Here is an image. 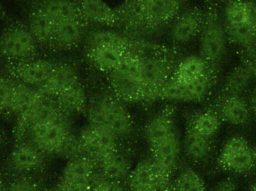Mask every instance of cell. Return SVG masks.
<instances>
[{"instance_id": "obj_45", "label": "cell", "mask_w": 256, "mask_h": 191, "mask_svg": "<svg viewBox=\"0 0 256 191\" xmlns=\"http://www.w3.org/2000/svg\"><path fill=\"white\" fill-rule=\"evenodd\" d=\"M251 66H252V72H254V76L256 78V62L252 63V64H251Z\"/></svg>"}, {"instance_id": "obj_27", "label": "cell", "mask_w": 256, "mask_h": 191, "mask_svg": "<svg viewBox=\"0 0 256 191\" xmlns=\"http://www.w3.org/2000/svg\"><path fill=\"white\" fill-rule=\"evenodd\" d=\"M55 27V22L37 6L30 14L27 28L39 46L49 48Z\"/></svg>"}, {"instance_id": "obj_5", "label": "cell", "mask_w": 256, "mask_h": 191, "mask_svg": "<svg viewBox=\"0 0 256 191\" xmlns=\"http://www.w3.org/2000/svg\"><path fill=\"white\" fill-rule=\"evenodd\" d=\"M70 115L54 98L40 99L36 104L18 116L14 134L16 142L24 141L30 130L36 124L45 122L60 120Z\"/></svg>"}, {"instance_id": "obj_39", "label": "cell", "mask_w": 256, "mask_h": 191, "mask_svg": "<svg viewBox=\"0 0 256 191\" xmlns=\"http://www.w3.org/2000/svg\"><path fill=\"white\" fill-rule=\"evenodd\" d=\"M4 191H44L40 184L28 178L22 176L12 182Z\"/></svg>"}, {"instance_id": "obj_17", "label": "cell", "mask_w": 256, "mask_h": 191, "mask_svg": "<svg viewBox=\"0 0 256 191\" xmlns=\"http://www.w3.org/2000/svg\"><path fill=\"white\" fill-rule=\"evenodd\" d=\"M79 82V74L73 64L66 62H57L44 85L39 88L44 96L56 98Z\"/></svg>"}, {"instance_id": "obj_8", "label": "cell", "mask_w": 256, "mask_h": 191, "mask_svg": "<svg viewBox=\"0 0 256 191\" xmlns=\"http://www.w3.org/2000/svg\"><path fill=\"white\" fill-rule=\"evenodd\" d=\"M68 116L34 126L28 135L31 138L32 142L44 153L58 154L66 138L70 134Z\"/></svg>"}, {"instance_id": "obj_29", "label": "cell", "mask_w": 256, "mask_h": 191, "mask_svg": "<svg viewBox=\"0 0 256 191\" xmlns=\"http://www.w3.org/2000/svg\"><path fill=\"white\" fill-rule=\"evenodd\" d=\"M97 164L100 175L108 180L122 182L130 172L129 160L118 150L98 162Z\"/></svg>"}, {"instance_id": "obj_44", "label": "cell", "mask_w": 256, "mask_h": 191, "mask_svg": "<svg viewBox=\"0 0 256 191\" xmlns=\"http://www.w3.org/2000/svg\"><path fill=\"white\" fill-rule=\"evenodd\" d=\"M248 191H256V182L254 184H251Z\"/></svg>"}, {"instance_id": "obj_9", "label": "cell", "mask_w": 256, "mask_h": 191, "mask_svg": "<svg viewBox=\"0 0 256 191\" xmlns=\"http://www.w3.org/2000/svg\"><path fill=\"white\" fill-rule=\"evenodd\" d=\"M214 80V70L190 84H179L172 79L164 86L158 99L170 102H197L203 100L212 90Z\"/></svg>"}, {"instance_id": "obj_3", "label": "cell", "mask_w": 256, "mask_h": 191, "mask_svg": "<svg viewBox=\"0 0 256 191\" xmlns=\"http://www.w3.org/2000/svg\"><path fill=\"white\" fill-rule=\"evenodd\" d=\"M204 20L200 32V56L214 68L226 51V34L214 0H206Z\"/></svg>"}, {"instance_id": "obj_2", "label": "cell", "mask_w": 256, "mask_h": 191, "mask_svg": "<svg viewBox=\"0 0 256 191\" xmlns=\"http://www.w3.org/2000/svg\"><path fill=\"white\" fill-rule=\"evenodd\" d=\"M115 94H103L88 106L90 124L98 126L118 136L130 133L132 120L127 108Z\"/></svg>"}, {"instance_id": "obj_32", "label": "cell", "mask_w": 256, "mask_h": 191, "mask_svg": "<svg viewBox=\"0 0 256 191\" xmlns=\"http://www.w3.org/2000/svg\"><path fill=\"white\" fill-rule=\"evenodd\" d=\"M184 148L186 154L192 160H204L212 151L210 138L202 136L190 128L186 132L184 139Z\"/></svg>"}, {"instance_id": "obj_30", "label": "cell", "mask_w": 256, "mask_h": 191, "mask_svg": "<svg viewBox=\"0 0 256 191\" xmlns=\"http://www.w3.org/2000/svg\"><path fill=\"white\" fill-rule=\"evenodd\" d=\"M55 99L69 114H84L88 110L86 92L80 82L63 92Z\"/></svg>"}, {"instance_id": "obj_20", "label": "cell", "mask_w": 256, "mask_h": 191, "mask_svg": "<svg viewBox=\"0 0 256 191\" xmlns=\"http://www.w3.org/2000/svg\"><path fill=\"white\" fill-rule=\"evenodd\" d=\"M82 18L87 24L117 27L118 16L115 8L104 0H76Z\"/></svg>"}, {"instance_id": "obj_40", "label": "cell", "mask_w": 256, "mask_h": 191, "mask_svg": "<svg viewBox=\"0 0 256 191\" xmlns=\"http://www.w3.org/2000/svg\"><path fill=\"white\" fill-rule=\"evenodd\" d=\"M52 191H92V182H64L60 181L56 187Z\"/></svg>"}, {"instance_id": "obj_11", "label": "cell", "mask_w": 256, "mask_h": 191, "mask_svg": "<svg viewBox=\"0 0 256 191\" xmlns=\"http://www.w3.org/2000/svg\"><path fill=\"white\" fill-rule=\"evenodd\" d=\"M204 20V10L196 6L182 8L172 21L170 38L174 44H185L200 36Z\"/></svg>"}, {"instance_id": "obj_7", "label": "cell", "mask_w": 256, "mask_h": 191, "mask_svg": "<svg viewBox=\"0 0 256 191\" xmlns=\"http://www.w3.org/2000/svg\"><path fill=\"white\" fill-rule=\"evenodd\" d=\"M116 9L122 33L134 40L147 42L153 30L149 25L140 0H124Z\"/></svg>"}, {"instance_id": "obj_14", "label": "cell", "mask_w": 256, "mask_h": 191, "mask_svg": "<svg viewBox=\"0 0 256 191\" xmlns=\"http://www.w3.org/2000/svg\"><path fill=\"white\" fill-rule=\"evenodd\" d=\"M186 0H140L142 7L154 33L168 26L183 8Z\"/></svg>"}, {"instance_id": "obj_12", "label": "cell", "mask_w": 256, "mask_h": 191, "mask_svg": "<svg viewBox=\"0 0 256 191\" xmlns=\"http://www.w3.org/2000/svg\"><path fill=\"white\" fill-rule=\"evenodd\" d=\"M168 178L152 159L136 165L128 180L131 191H158L168 184Z\"/></svg>"}, {"instance_id": "obj_16", "label": "cell", "mask_w": 256, "mask_h": 191, "mask_svg": "<svg viewBox=\"0 0 256 191\" xmlns=\"http://www.w3.org/2000/svg\"><path fill=\"white\" fill-rule=\"evenodd\" d=\"M85 20H73L56 24L49 48L60 52H67L78 48L86 36Z\"/></svg>"}, {"instance_id": "obj_34", "label": "cell", "mask_w": 256, "mask_h": 191, "mask_svg": "<svg viewBox=\"0 0 256 191\" xmlns=\"http://www.w3.org/2000/svg\"><path fill=\"white\" fill-rule=\"evenodd\" d=\"M220 126V122L218 114L212 111H204L194 118L191 128L202 136L212 138L218 133Z\"/></svg>"}, {"instance_id": "obj_28", "label": "cell", "mask_w": 256, "mask_h": 191, "mask_svg": "<svg viewBox=\"0 0 256 191\" xmlns=\"http://www.w3.org/2000/svg\"><path fill=\"white\" fill-rule=\"evenodd\" d=\"M220 116L232 126H243L250 120V106L240 96H226L220 104Z\"/></svg>"}, {"instance_id": "obj_13", "label": "cell", "mask_w": 256, "mask_h": 191, "mask_svg": "<svg viewBox=\"0 0 256 191\" xmlns=\"http://www.w3.org/2000/svg\"><path fill=\"white\" fill-rule=\"evenodd\" d=\"M55 62L42 58H30L14 63L9 72L14 79L36 88L44 85L54 69Z\"/></svg>"}, {"instance_id": "obj_42", "label": "cell", "mask_w": 256, "mask_h": 191, "mask_svg": "<svg viewBox=\"0 0 256 191\" xmlns=\"http://www.w3.org/2000/svg\"><path fill=\"white\" fill-rule=\"evenodd\" d=\"M250 108L256 115V91L252 93L250 102Z\"/></svg>"}, {"instance_id": "obj_19", "label": "cell", "mask_w": 256, "mask_h": 191, "mask_svg": "<svg viewBox=\"0 0 256 191\" xmlns=\"http://www.w3.org/2000/svg\"><path fill=\"white\" fill-rule=\"evenodd\" d=\"M174 126V108L167 105L152 118L146 127V139L150 148L176 134Z\"/></svg>"}, {"instance_id": "obj_36", "label": "cell", "mask_w": 256, "mask_h": 191, "mask_svg": "<svg viewBox=\"0 0 256 191\" xmlns=\"http://www.w3.org/2000/svg\"><path fill=\"white\" fill-rule=\"evenodd\" d=\"M174 187L179 191H206L201 177L190 168L183 170L178 175Z\"/></svg>"}, {"instance_id": "obj_46", "label": "cell", "mask_w": 256, "mask_h": 191, "mask_svg": "<svg viewBox=\"0 0 256 191\" xmlns=\"http://www.w3.org/2000/svg\"><path fill=\"white\" fill-rule=\"evenodd\" d=\"M6 16V14L4 13V10H3V9L2 8L1 6H0V16Z\"/></svg>"}, {"instance_id": "obj_47", "label": "cell", "mask_w": 256, "mask_h": 191, "mask_svg": "<svg viewBox=\"0 0 256 191\" xmlns=\"http://www.w3.org/2000/svg\"><path fill=\"white\" fill-rule=\"evenodd\" d=\"M0 191H4L3 190V184L2 181L1 176H0Z\"/></svg>"}, {"instance_id": "obj_18", "label": "cell", "mask_w": 256, "mask_h": 191, "mask_svg": "<svg viewBox=\"0 0 256 191\" xmlns=\"http://www.w3.org/2000/svg\"><path fill=\"white\" fill-rule=\"evenodd\" d=\"M114 94L122 102L138 103L147 100V94L141 81L116 72L106 74Z\"/></svg>"}, {"instance_id": "obj_21", "label": "cell", "mask_w": 256, "mask_h": 191, "mask_svg": "<svg viewBox=\"0 0 256 191\" xmlns=\"http://www.w3.org/2000/svg\"><path fill=\"white\" fill-rule=\"evenodd\" d=\"M44 152L32 142H18L10 154L12 168L21 174H30L42 168Z\"/></svg>"}, {"instance_id": "obj_48", "label": "cell", "mask_w": 256, "mask_h": 191, "mask_svg": "<svg viewBox=\"0 0 256 191\" xmlns=\"http://www.w3.org/2000/svg\"><path fill=\"white\" fill-rule=\"evenodd\" d=\"M38 1H40V0H38Z\"/></svg>"}, {"instance_id": "obj_35", "label": "cell", "mask_w": 256, "mask_h": 191, "mask_svg": "<svg viewBox=\"0 0 256 191\" xmlns=\"http://www.w3.org/2000/svg\"><path fill=\"white\" fill-rule=\"evenodd\" d=\"M250 4V2L245 0H230L226 6L225 24L249 22Z\"/></svg>"}, {"instance_id": "obj_43", "label": "cell", "mask_w": 256, "mask_h": 191, "mask_svg": "<svg viewBox=\"0 0 256 191\" xmlns=\"http://www.w3.org/2000/svg\"><path fill=\"white\" fill-rule=\"evenodd\" d=\"M162 190L164 191H179L174 187V186H171V184H167Z\"/></svg>"}, {"instance_id": "obj_37", "label": "cell", "mask_w": 256, "mask_h": 191, "mask_svg": "<svg viewBox=\"0 0 256 191\" xmlns=\"http://www.w3.org/2000/svg\"><path fill=\"white\" fill-rule=\"evenodd\" d=\"M92 191H126L122 182L104 178L98 174L92 181Z\"/></svg>"}, {"instance_id": "obj_10", "label": "cell", "mask_w": 256, "mask_h": 191, "mask_svg": "<svg viewBox=\"0 0 256 191\" xmlns=\"http://www.w3.org/2000/svg\"><path fill=\"white\" fill-rule=\"evenodd\" d=\"M116 138L105 129L90 123L78 136L84 156L96 163L117 151Z\"/></svg>"}, {"instance_id": "obj_15", "label": "cell", "mask_w": 256, "mask_h": 191, "mask_svg": "<svg viewBox=\"0 0 256 191\" xmlns=\"http://www.w3.org/2000/svg\"><path fill=\"white\" fill-rule=\"evenodd\" d=\"M85 55L90 64L104 73H110L116 69L128 50L106 44H84Z\"/></svg>"}, {"instance_id": "obj_23", "label": "cell", "mask_w": 256, "mask_h": 191, "mask_svg": "<svg viewBox=\"0 0 256 191\" xmlns=\"http://www.w3.org/2000/svg\"><path fill=\"white\" fill-rule=\"evenodd\" d=\"M96 160L86 156L70 159L63 170L60 182H88L98 175Z\"/></svg>"}, {"instance_id": "obj_33", "label": "cell", "mask_w": 256, "mask_h": 191, "mask_svg": "<svg viewBox=\"0 0 256 191\" xmlns=\"http://www.w3.org/2000/svg\"><path fill=\"white\" fill-rule=\"evenodd\" d=\"M226 34L234 44L242 48H250L256 42V28L249 22L224 24Z\"/></svg>"}, {"instance_id": "obj_38", "label": "cell", "mask_w": 256, "mask_h": 191, "mask_svg": "<svg viewBox=\"0 0 256 191\" xmlns=\"http://www.w3.org/2000/svg\"><path fill=\"white\" fill-rule=\"evenodd\" d=\"M12 79L0 76V112H10Z\"/></svg>"}, {"instance_id": "obj_4", "label": "cell", "mask_w": 256, "mask_h": 191, "mask_svg": "<svg viewBox=\"0 0 256 191\" xmlns=\"http://www.w3.org/2000/svg\"><path fill=\"white\" fill-rule=\"evenodd\" d=\"M37 43L28 28L20 24H10L0 36V57L18 62L34 58Z\"/></svg>"}, {"instance_id": "obj_41", "label": "cell", "mask_w": 256, "mask_h": 191, "mask_svg": "<svg viewBox=\"0 0 256 191\" xmlns=\"http://www.w3.org/2000/svg\"><path fill=\"white\" fill-rule=\"evenodd\" d=\"M213 191H237V184L234 178H224L214 188Z\"/></svg>"}, {"instance_id": "obj_1", "label": "cell", "mask_w": 256, "mask_h": 191, "mask_svg": "<svg viewBox=\"0 0 256 191\" xmlns=\"http://www.w3.org/2000/svg\"><path fill=\"white\" fill-rule=\"evenodd\" d=\"M178 62L176 54L165 46H158L142 52L140 79L146 88L147 100L158 99L160 91L171 78Z\"/></svg>"}, {"instance_id": "obj_26", "label": "cell", "mask_w": 256, "mask_h": 191, "mask_svg": "<svg viewBox=\"0 0 256 191\" xmlns=\"http://www.w3.org/2000/svg\"><path fill=\"white\" fill-rule=\"evenodd\" d=\"M37 7L46 13L56 24L84 19L76 0H40Z\"/></svg>"}, {"instance_id": "obj_6", "label": "cell", "mask_w": 256, "mask_h": 191, "mask_svg": "<svg viewBox=\"0 0 256 191\" xmlns=\"http://www.w3.org/2000/svg\"><path fill=\"white\" fill-rule=\"evenodd\" d=\"M220 168L234 172L250 170L256 164V150L246 138H230L221 150L218 158Z\"/></svg>"}, {"instance_id": "obj_25", "label": "cell", "mask_w": 256, "mask_h": 191, "mask_svg": "<svg viewBox=\"0 0 256 191\" xmlns=\"http://www.w3.org/2000/svg\"><path fill=\"white\" fill-rule=\"evenodd\" d=\"M12 79V94L10 112L19 116L46 97L40 88L31 86L14 78Z\"/></svg>"}, {"instance_id": "obj_31", "label": "cell", "mask_w": 256, "mask_h": 191, "mask_svg": "<svg viewBox=\"0 0 256 191\" xmlns=\"http://www.w3.org/2000/svg\"><path fill=\"white\" fill-rule=\"evenodd\" d=\"M254 76L251 64L236 68L226 81L224 88L226 96H240L248 88Z\"/></svg>"}, {"instance_id": "obj_24", "label": "cell", "mask_w": 256, "mask_h": 191, "mask_svg": "<svg viewBox=\"0 0 256 191\" xmlns=\"http://www.w3.org/2000/svg\"><path fill=\"white\" fill-rule=\"evenodd\" d=\"M150 150L153 154L152 160L162 172L170 178L180 153V140L178 136L176 133L174 134L168 139Z\"/></svg>"}, {"instance_id": "obj_22", "label": "cell", "mask_w": 256, "mask_h": 191, "mask_svg": "<svg viewBox=\"0 0 256 191\" xmlns=\"http://www.w3.org/2000/svg\"><path fill=\"white\" fill-rule=\"evenodd\" d=\"M214 68L201 56H190L178 61L170 79L179 84H190L206 76Z\"/></svg>"}]
</instances>
